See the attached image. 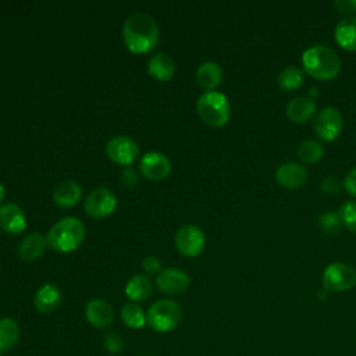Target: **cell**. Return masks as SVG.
Instances as JSON below:
<instances>
[{"label": "cell", "instance_id": "cell-1", "mask_svg": "<svg viewBox=\"0 0 356 356\" xmlns=\"http://www.w3.org/2000/svg\"><path fill=\"white\" fill-rule=\"evenodd\" d=\"M122 38L127 49L131 53L143 54L157 46L159 26L149 14L135 13L125 21Z\"/></svg>", "mask_w": 356, "mask_h": 356}, {"label": "cell", "instance_id": "cell-2", "mask_svg": "<svg viewBox=\"0 0 356 356\" xmlns=\"http://www.w3.org/2000/svg\"><path fill=\"white\" fill-rule=\"evenodd\" d=\"M302 63L305 71L320 81L334 79L341 71L338 54L332 49L321 44L306 49L302 56Z\"/></svg>", "mask_w": 356, "mask_h": 356}, {"label": "cell", "instance_id": "cell-3", "mask_svg": "<svg viewBox=\"0 0 356 356\" xmlns=\"http://www.w3.org/2000/svg\"><path fill=\"white\" fill-rule=\"evenodd\" d=\"M83 239L85 225L75 217H64L58 220L47 232V243L61 253L78 249Z\"/></svg>", "mask_w": 356, "mask_h": 356}, {"label": "cell", "instance_id": "cell-4", "mask_svg": "<svg viewBox=\"0 0 356 356\" xmlns=\"http://www.w3.org/2000/svg\"><path fill=\"white\" fill-rule=\"evenodd\" d=\"M196 108L202 121L210 127H222L231 117V107L227 96L216 90L204 92L197 99Z\"/></svg>", "mask_w": 356, "mask_h": 356}, {"label": "cell", "instance_id": "cell-5", "mask_svg": "<svg viewBox=\"0 0 356 356\" xmlns=\"http://www.w3.org/2000/svg\"><path fill=\"white\" fill-rule=\"evenodd\" d=\"M182 320L181 306L171 299H161L154 302L146 314L147 324L157 332H167L174 330Z\"/></svg>", "mask_w": 356, "mask_h": 356}, {"label": "cell", "instance_id": "cell-6", "mask_svg": "<svg viewBox=\"0 0 356 356\" xmlns=\"http://www.w3.org/2000/svg\"><path fill=\"white\" fill-rule=\"evenodd\" d=\"M323 285L327 291H349L356 285V270L345 263H331L323 273Z\"/></svg>", "mask_w": 356, "mask_h": 356}, {"label": "cell", "instance_id": "cell-7", "mask_svg": "<svg viewBox=\"0 0 356 356\" xmlns=\"http://www.w3.org/2000/svg\"><path fill=\"white\" fill-rule=\"evenodd\" d=\"M206 238L203 231L192 224L184 225L175 235V246L178 252L186 257H195L204 249Z\"/></svg>", "mask_w": 356, "mask_h": 356}, {"label": "cell", "instance_id": "cell-8", "mask_svg": "<svg viewBox=\"0 0 356 356\" xmlns=\"http://www.w3.org/2000/svg\"><path fill=\"white\" fill-rule=\"evenodd\" d=\"M117 207V196L108 188H96L85 199V211L95 218L110 216Z\"/></svg>", "mask_w": 356, "mask_h": 356}, {"label": "cell", "instance_id": "cell-9", "mask_svg": "<svg viewBox=\"0 0 356 356\" xmlns=\"http://www.w3.org/2000/svg\"><path fill=\"white\" fill-rule=\"evenodd\" d=\"M342 115L335 107H324L314 120L316 135L327 142L338 138L342 129Z\"/></svg>", "mask_w": 356, "mask_h": 356}, {"label": "cell", "instance_id": "cell-10", "mask_svg": "<svg viewBox=\"0 0 356 356\" xmlns=\"http://www.w3.org/2000/svg\"><path fill=\"white\" fill-rule=\"evenodd\" d=\"M106 153L111 161L129 167L139 156V147L135 140L128 136H114L106 146Z\"/></svg>", "mask_w": 356, "mask_h": 356}, {"label": "cell", "instance_id": "cell-11", "mask_svg": "<svg viewBox=\"0 0 356 356\" xmlns=\"http://www.w3.org/2000/svg\"><path fill=\"white\" fill-rule=\"evenodd\" d=\"M142 175L150 181H161L171 171V163L165 154L159 152L146 153L139 163Z\"/></svg>", "mask_w": 356, "mask_h": 356}, {"label": "cell", "instance_id": "cell-12", "mask_svg": "<svg viewBox=\"0 0 356 356\" xmlns=\"http://www.w3.org/2000/svg\"><path fill=\"white\" fill-rule=\"evenodd\" d=\"M156 284L161 292L170 293V295H178L188 289L191 284V278L184 270L170 267V268H163L159 273L156 278Z\"/></svg>", "mask_w": 356, "mask_h": 356}, {"label": "cell", "instance_id": "cell-13", "mask_svg": "<svg viewBox=\"0 0 356 356\" xmlns=\"http://www.w3.org/2000/svg\"><path fill=\"white\" fill-rule=\"evenodd\" d=\"M0 228L10 234H21L26 228V217L22 209L15 203H4L0 206Z\"/></svg>", "mask_w": 356, "mask_h": 356}, {"label": "cell", "instance_id": "cell-14", "mask_svg": "<svg viewBox=\"0 0 356 356\" xmlns=\"http://www.w3.org/2000/svg\"><path fill=\"white\" fill-rule=\"evenodd\" d=\"M86 320L96 328H106L114 320V310L111 305L103 299H92L85 307Z\"/></svg>", "mask_w": 356, "mask_h": 356}, {"label": "cell", "instance_id": "cell-15", "mask_svg": "<svg viewBox=\"0 0 356 356\" xmlns=\"http://www.w3.org/2000/svg\"><path fill=\"white\" fill-rule=\"evenodd\" d=\"M306 179L307 171L299 163H284L275 171V181L286 189L299 188Z\"/></svg>", "mask_w": 356, "mask_h": 356}, {"label": "cell", "instance_id": "cell-16", "mask_svg": "<svg viewBox=\"0 0 356 356\" xmlns=\"http://www.w3.org/2000/svg\"><path fill=\"white\" fill-rule=\"evenodd\" d=\"M33 303L38 312L44 314L51 313L61 303V291L53 284H44L36 291Z\"/></svg>", "mask_w": 356, "mask_h": 356}, {"label": "cell", "instance_id": "cell-17", "mask_svg": "<svg viewBox=\"0 0 356 356\" xmlns=\"http://www.w3.org/2000/svg\"><path fill=\"white\" fill-rule=\"evenodd\" d=\"M47 245V238L39 232L28 234L18 245V254L25 261H33L39 259Z\"/></svg>", "mask_w": 356, "mask_h": 356}, {"label": "cell", "instance_id": "cell-18", "mask_svg": "<svg viewBox=\"0 0 356 356\" xmlns=\"http://www.w3.org/2000/svg\"><path fill=\"white\" fill-rule=\"evenodd\" d=\"M82 196V188L75 181H64L58 184L53 192V200L58 207H72L75 206Z\"/></svg>", "mask_w": 356, "mask_h": 356}, {"label": "cell", "instance_id": "cell-19", "mask_svg": "<svg viewBox=\"0 0 356 356\" xmlns=\"http://www.w3.org/2000/svg\"><path fill=\"white\" fill-rule=\"evenodd\" d=\"M147 72L156 81H170L175 72L174 60L165 53H157L147 63Z\"/></svg>", "mask_w": 356, "mask_h": 356}, {"label": "cell", "instance_id": "cell-20", "mask_svg": "<svg viewBox=\"0 0 356 356\" xmlns=\"http://www.w3.org/2000/svg\"><path fill=\"white\" fill-rule=\"evenodd\" d=\"M196 83L210 92L211 89L217 88L221 83L222 79V70L217 63L213 61H206L199 65L195 74Z\"/></svg>", "mask_w": 356, "mask_h": 356}, {"label": "cell", "instance_id": "cell-21", "mask_svg": "<svg viewBox=\"0 0 356 356\" xmlns=\"http://www.w3.org/2000/svg\"><path fill=\"white\" fill-rule=\"evenodd\" d=\"M337 43L349 51L356 50V17L342 18L334 31Z\"/></svg>", "mask_w": 356, "mask_h": 356}, {"label": "cell", "instance_id": "cell-22", "mask_svg": "<svg viewBox=\"0 0 356 356\" xmlns=\"http://www.w3.org/2000/svg\"><path fill=\"white\" fill-rule=\"evenodd\" d=\"M316 111V104L310 97H295L286 106V115L293 122L307 121Z\"/></svg>", "mask_w": 356, "mask_h": 356}, {"label": "cell", "instance_id": "cell-23", "mask_svg": "<svg viewBox=\"0 0 356 356\" xmlns=\"http://www.w3.org/2000/svg\"><path fill=\"white\" fill-rule=\"evenodd\" d=\"M125 295L132 302L146 300L152 295V281L147 275L136 274L125 285Z\"/></svg>", "mask_w": 356, "mask_h": 356}, {"label": "cell", "instance_id": "cell-24", "mask_svg": "<svg viewBox=\"0 0 356 356\" xmlns=\"http://www.w3.org/2000/svg\"><path fill=\"white\" fill-rule=\"evenodd\" d=\"M19 327L14 318H0V353L10 352L18 342Z\"/></svg>", "mask_w": 356, "mask_h": 356}, {"label": "cell", "instance_id": "cell-25", "mask_svg": "<svg viewBox=\"0 0 356 356\" xmlns=\"http://www.w3.org/2000/svg\"><path fill=\"white\" fill-rule=\"evenodd\" d=\"M121 318L128 325L129 328L139 330L143 328L147 321H146V314L143 313L142 307L136 303H127L121 309Z\"/></svg>", "mask_w": 356, "mask_h": 356}, {"label": "cell", "instance_id": "cell-26", "mask_svg": "<svg viewBox=\"0 0 356 356\" xmlns=\"http://www.w3.org/2000/svg\"><path fill=\"white\" fill-rule=\"evenodd\" d=\"M298 157L300 159V161L303 163H316L318 161L323 154H324V147L320 142H316V140H312V139H307V140H303L299 147H298V152H296Z\"/></svg>", "mask_w": 356, "mask_h": 356}, {"label": "cell", "instance_id": "cell-27", "mask_svg": "<svg viewBox=\"0 0 356 356\" xmlns=\"http://www.w3.org/2000/svg\"><path fill=\"white\" fill-rule=\"evenodd\" d=\"M302 82H303V72L295 65L285 67L278 75V85L285 90L298 89L302 85Z\"/></svg>", "mask_w": 356, "mask_h": 356}, {"label": "cell", "instance_id": "cell-28", "mask_svg": "<svg viewBox=\"0 0 356 356\" xmlns=\"http://www.w3.org/2000/svg\"><path fill=\"white\" fill-rule=\"evenodd\" d=\"M338 217L341 224H343L348 229L356 232V202L350 200L343 203L338 210Z\"/></svg>", "mask_w": 356, "mask_h": 356}, {"label": "cell", "instance_id": "cell-29", "mask_svg": "<svg viewBox=\"0 0 356 356\" xmlns=\"http://www.w3.org/2000/svg\"><path fill=\"white\" fill-rule=\"evenodd\" d=\"M318 225L320 229L327 234V235H332L337 234L341 228V220L338 217V214H335L334 211H325L324 214L320 216L318 218Z\"/></svg>", "mask_w": 356, "mask_h": 356}, {"label": "cell", "instance_id": "cell-30", "mask_svg": "<svg viewBox=\"0 0 356 356\" xmlns=\"http://www.w3.org/2000/svg\"><path fill=\"white\" fill-rule=\"evenodd\" d=\"M104 348L110 353H121L124 349V341H122L121 335H118L115 332H108L104 337Z\"/></svg>", "mask_w": 356, "mask_h": 356}, {"label": "cell", "instance_id": "cell-31", "mask_svg": "<svg viewBox=\"0 0 356 356\" xmlns=\"http://www.w3.org/2000/svg\"><path fill=\"white\" fill-rule=\"evenodd\" d=\"M142 268L147 274H156L161 271V261L154 256H146L142 261Z\"/></svg>", "mask_w": 356, "mask_h": 356}, {"label": "cell", "instance_id": "cell-32", "mask_svg": "<svg viewBox=\"0 0 356 356\" xmlns=\"http://www.w3.org/2000/svg\"><path fill=\"white\" fill-rule=\"evenodd\" d=\"M121 182H122V185L125 186V188H134L135 185H136V182H138V175H136V172L131 168V167H125L124 170H122V172H121Z\"/></svg>", "mask_w": 356, "mask_h": 356}, {"label": "cell", "instance_id": "cell-33", "mask_svg": "<svg viewBox=\"0 0 356 356\" xmlns=\"http://www.w3.org/2000/svg\"><path fill=\"white\" fill-rule=\"evenodd\" d=\"M334 6L342 14H352L356 11V0H338Z\"/></svg>", "mask_w": 356, "mask_h": 356}, {"label": "cell", "instance_id": "cell-34", "mask_svg": "<svg viewBox=\"0 0 356 356\" xmlns=\"http://www.w3.org/2000/svg\"><path fill=\"white\" fill-rule=\"evenodd\" d=\"M321 189L327 193H337L339 191V182L335 177H327L321 181Z\"/></svg>", "mask_w": 356, "mask_h": 356}, {"label": "cell", "instance_id": "cell-35", "mask_svg": "<svg viewBox=\"0 0 356 356\" xmlns=\"http://www.w3.org/2000/svg\"><path fill=\"white\" fill-rule=\"evenodd\" d=\"M345 188H346V191L350 195L356 196V167H353L349 171V174L346 175V178H345Z\"/></svg>", "mask_w": 356, "mask_h": 356}, {"label": "cell", "instance_id": "cell-36", "mask_svg": "<svg viewBox=\"0 0 356 356\" xmlns=\"http://www.w3.org/2000/svg\"><path fill=\"white\" fill-rule=\"evenodd\" d=\"M4 196H6V188H4V185L0 182V202L4 199Z\"/></svg>", "mask_w": 356, "mask_h": 356}]
</instances>
